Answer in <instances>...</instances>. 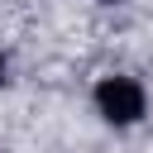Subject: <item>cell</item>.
<instances>
[{
    "mask_svg": "<svg viewBox=\"0 0 153 153\" xmlns=\"http://www.w3.org/2000/svg\"><path fill=\"white\" fill-rule=\"evenodd\" d=\"M143 105H148V96H143V86L134 76H105L96 86V110L110 124H134L143 115Z\"/></svg>",
    "mask_w": 153,
    "mask_h": 153,
    "instance_id": "cell-1",
    "label": "cell"
},
{
    "mask_svg": "<svg viewBox=\"0 0 153 153\" xmlns=\"http://www.w3.org/2000/svg\"><path fill=\"white\" fill-rule=\"evenodd\" d=\"M0 81H5V53H0Z\"/></svg>",
    "mask_w": 153,
    "mask_h": 153,
    "instance_id": "cell-2",
    "label": "cell"
}]
</instances>
